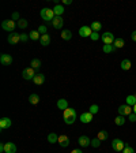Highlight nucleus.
I'll return each mask as SVG.
<instances>
[{
    "instance_id": "a19ab883",
    "label": "nucleus",
    "mask_w": 136,
    "mask_h": 153,
    "mask_svg": "<svg viewBox=\"0 0 136 153\" xmlns=\"http://www.w3.org/2000/svg\"><path fill=\"white\" fill-rule=\"evenodd\" d=\"M29 38H30V37L27 36V34H21V41H23V43H26Z\"/></svg>"
},
{
    "instance_id": "f8f14e48",
    "label": "nucleus",
    "mask_w": 136,
    "mask_h": 153,
    "mask_svg": "<svg viewBox=\"0 0 136 153\" xmlns=\"http://www.w3.org/2000/svg\"><path fill=\"white\" fill-rule=\"evenodd\" d=\"M93 117H94V115L91 114V112H83L79 119H80L82 123H86V125H87V123H90V122L93 120Z\"/></svg>"
},
{
    "instance_id": "f3484780",
    "label": "nucleus",
    "mask_w": 136,
    "mask_h": 153,
    "mask_svg": "<svg viewBox=\"0 0 136 153\" xmlns=\"http://www.w3.org/2000/svg\"><path fill=\"white\" fill-rule=\"evenodd\" d=\"M120 67H121V70H124V71H128V70H131V67H132V63H131L129 59H124V60L120 63Z\"/></svg>"
},
{
    "instance_id": "c756f323",
    "label": "nucleus",
    "mask_w": 136,
    "mask_h": 153,
    "mask_svg": "<svg viewBox=\"0 0 136 153\" xmlns=\"http://www.w3.org/2000/svg\"><path fill=\"white\" fill-rule=\"evenodd\" d=\"M29 37H30V40H33V41H37V40L41 38V34L38 33V30H31Z\"/></svg>"
},
{
    "instance_id": "c9c22d12",
    "label": "nucleus",
    "mask_w": 136,
    "mask_h": 153,
    "mask_svg": "<svg viewBox=\"0 0 136 153\" xmlns=\"http://www.w3.org/2000/svg\"><path fill=\"white\" fill-rule=\"evenodd\" d=\"M47 32H48V29H47V26L45 25H39V28H38V33L42 36V34H47Z\"/></svg>"
},
{
    "instance_id": "4be33fe9",
    "label": "nucleus",
    "mask_w": 136,
    "mask_h": 153,
    "mask_svg": "<svg viewBox=\"0 0 136 153\" xmlns=\"http://www.w3.org/2000/svg\"><path fill=\"white\" fill-rule=\"evenodd\" d=\"M90 28H91V30L93 32H95V33H98L102 29V23L101 22H98V21H95V22H91V25H90Z\"/></svg>"
},
{
    "instance_id": "ddd939ff",
    "label": "nucleus",
    "mask_w": 136,
    "mask_h": 153,
    "mask_svg": "<svg viewBox=\"0 0 136 153\" xmlns=\"http://www.w3.org/2000/svg\"><path fill=\"white\" fill-rule=\"evenodd\" d=\"M4 153H16V145L14 142L4 144Z\"/></svg>"
},
{
    "instance_id": "20e7f679",
    "label": "nucleus",
    "mask_w": 136,
    "mask_h": 153,
    "mask_svg": "<svg viewBox=\"0 0 136 153\" xmlns=\"http://www.w3.org/2000/svg\"><path fill=\"white\" fill-rule=\"evenodd\" d=\"M112 148H113V150H116V152H122V150L125 149V142L120 138H116L112 141Z\"/></svg>"
},
{
    "instance_id": "a211bd4d",
    "label": "nucleus",
    "mask_w": 136,
    "mask_h": 153,
    "mask_svg": "<svg viewBox=\"0 0 136 153\" xmlns=\"http://www.w3.org/2000/svg\"><path fill=\"white\" fill-rule=\"evenodd\" d=\"M53 12L56 17H61V15L64 14V7H63V4H56L53 7Z\"/></svg>"
},
{
    "instance_id": "dca6fc26",
    "label": "nucleus",
    "mask_w": 136,
    "mask_h": 153,
    "mask_svg": "<svg viewBox=\"0 0 136 153\" xmlns=\"http://www.w3.org/2000/svg\"><path fill=\"white\" fill-rule=\"evenodd\" d=\"M64 25V21H63V17H54V19L52 21V26L54 29H61Z\"/></svg>"
},
{
    "instance_id": "5701e85b",
    "label": "nucleus",
    "mask_w": 136,
    "mask_h": 153,
    "mask_svg": "<svg viewBox=\"0 0 136 153\" xmlns=\"http://www.w3.org/2000/svg\"><path fill=\"white\" fill-rule=\"evenodd\" d=\"M61 38L65 40V41L71 40L72 38V32H71V30H68V29H64V30L61 32Z\"/></svg>"
},
{
    "instance_id": "cd10ccee",
    "label": "nucleus",
    "mask_w": 136,
    "mask_h": 153,
    "mask_svg": "<svg viewBox=\"0 0 136 153\" xmlns=\"http://www.w3.org/2000/svg\"><path fill=\"white\" fill-rule=\"evenodd\" d=\"M102 51H104L105 54H112V52H115L116 48L112 44H105L104 46H102Z\"/></svg>"
},
{
    "instance_id": "b1692460",
    "label": "nucleus",
    "mask_w": 136,
    "mask_h": 153,
    "mask_svg": "<svg viewBox=\"0 0 136 153\" xmlns=\"http://www.w3.org/2000/svg\"><path fill=\"white\" fill-rule=\"evenodd\" d=\"M29 103L31 104V105H36V104H38L39 103V96L37 94V93H33V94H30Z\"/></svg>"
},
{
    "instance_id": "37998d69",
    "label": "nucleus",
    "mask_w": 136,
    "mask_h": 153,
    "mask_svg": "<svg viewBox=\"0 0 136 153\" xmlns=\"http://www.w3.org/2000/svg\"><path fill=\"white\" fill-rule=\"evenodd\" d=\"M71 3H72L71 0H63V6H69Z\"/></svg>"
},
{
    "instance_id": "f03ea898",
    "label": "nucleus",
    "mask_w": 136,
    "mask_h": 153,
    "mask_svg": "<svg viewBox=\"0 0 136 153\" xmlns=\"http://www.w3.org/2000/svg\"><path fill=\"white\" fill-rule=\"evenodd\" d=\"M39 15H41V18L45 22H50V23H52V21H53L54 17H56L53 12V8H42L41 12H39Z\"/></svg>"
},
{
    "instance_id": "c85d7f7f",
    "label": "nucleus",
    "mask_w": 136,
    "mask_h": 153,
    "mask_svg": "<svg viewBox=\"0 0 136 153\" xmlns=\"http://www.w3.org/2000/svg\"><path fill=\"white\" fill-rule=\"evenodd\" d=\"M115 123H116V126H124L125 125V116H121V115L116 116Z\"/></svg>"
},
{
    "instance_id": "2f4dec72",
    "label": "nucleus",
    "mask_w": 136,
    "mask_h": 153,
    "mask_svg": "<svg viewBox=\"0 0 136 153\" xmlns=\"http://www.w3.org/2000/svg\"><path fill=\"white\" fill-rule=\"evenodd\" d=\"M30 67H33L34 68V70H36V68H39L41 67V59H33L31 60V64H30Z\"/></svg>"
},
{
    "instance_id": "9d476101",
    "label": "nucleus",
    "mask_w": 136,
    "mask_h": 153,
    "mask_svg": "<svg viewBox=\"0 0 136 153\" xmlns=\"http://www.w3.org/2000/svg\"><path fill=\"white\" fill-rule=\"evenodd\" d=\"M78 144L82 148H87V146H91V139L87 137V135H80L78 138Z\"/></svg>"
},
{
    "instance_id": "2eb2a0df",
    "label": "nucleus",
    "mask_w": 136,
    "mask_h": 153,
    "mask_svg": "<svg viewBox=\"0 0 136 153\" xmlns=\"http://www.w3.org/2000/svg\"><path fill=\"white\" fill-rule=\"evenodd\" d=\"M11 125H12V122H11L10 117H1V119H0V128H1V130L10 128Z\"/></svg>"
},
{
    "instance_id": "393cba45",
    "label": "nucleus",
    "mask_w": 136,
    "mask_h": 153,
    "mask_svg": "<svg viewBox=\"0 0 136 153\" xmlns=\"http://www.w3.org/2000/svg\"><path fill=\"white\" fill-rule=\"evenodd\" d=\"M124 45H125V41H124V38H116L115 43H113V46H115L116 49H120V48H122Z\"/></svg>"
},
{
    "instance_id": "6e6552de",
    "label": "nucleus",
    "mask_w": 136,
    "mask_h": 153,
    "mask_svg": "<svg viewBox=\"0 0 136 153\" xmlns=\"http://www.w3.org/2000/svg\"><path fill=\"white\" fill-rule=\"evenodd\" d=\"M93 34V30H91V28L90 26H82V28L79 29V36L83 37V38H87V37H90Z\"/></svg>"
},
{
    "instance_id": "79ce46f5",
    "label": "nucleus",
    "mask_w": 136,
    "mask_h": 153,
    "mask_svg": "<svg viewBox=\"0 0 136 153\" xmlns=\"http://www.w3.org/2000/svg\"><path fill=\"white\" fill-rule=\"evenodd\" d=\"M131 37H132V40H133V41H135V43H136V30H133V32L131 33Z\"/></svg>"
},
{
    "instance_id": "0eeeda50",
    "label": "nucleus",
    "mask_w": 136,
    "mask_h": 153,
    "mask_svg": "<svg viewBox=\"0 0 136 153\" xmlns=\"http://www.w3.org/2000/svg\"><path fill=\"white\" fill-rule=\"evenodd\" d=\"M101 40L104 41V45L105 44H112L113 45V43H115V36H113V33H110V32H106V33H104L102 36H101Z\"/></svg>"
},
{
    "instance_id": "f257e3e1",
    "label": "nucleus",
    "mask_w": 136,
    "mask_h": 153,
    "mask_svg": "<svg viewBox=\"0 0 136 153\" xmlns=\"http://www.w3.org/2000/svg\"><path fill=\"white\" fill-rule=\"evenodd\" d=\"M63 117L65 125H74L76 120V111L74 108H67L65 111H63Z\"/></svg>"
},
{
    "instance_id": "a18cd8bd",
    "label": "nucleus",
    "mask_w": 136,
    "mask_h": 153,
    "mask_svg": "<svg viewBox=\"0 0 136 153\" xmlns=\"http://www.w3.org/2000/svg\"><path fill=\"white\" fill-rule=\"evenodd\" d=\"M0 152L4 153V144H0Z\"/></svg>"
},
{
    "instance_id": "ea45409f",
    "label": "nucleus",
    "mask_w": 136,
    "mask_h": 153,
    "mask_svg": "<svg viewBox=\"0 0 136 153\" xmlns=\"http://www.w3.org/2000/svg\"><path fill=\"white\" fill-rule=\"evenodd\" d=\"M128 120L132 122V123H135V122H136V114H133V112H132V114L128 116Z\"/></svg>"
},
{
    "instance_id": "49530a36",
    "label": "nucleus",
    "mask_w": 136,
    "mask_h": 153,
    "mask_svg": "<svg viewBox=\"0 0 136 153\" xmlns=\"http://www.w3.org/2000/svg\"><path fill=\"white\" fill-rule=\"evenodd\" d=\"M132 111H133V114H136V104H135V105H133V107H132Z\"/></svg>"
},
{
    "instance_id": "aec40b11",
    "label": "nucleus",
    "mask_w": 136,
    "mask_h": 153,
    "mask_svg": "<svg viewBox=\"0 0 136 153\" xmlns=\"http://www.w3.org/2000/svg\"><path fill=\"white\" fill-rule=\"evenodd\" d=\"M57 108L59 109H61V111H65L67 108H69L68 107V101L65 99H60L57 101Z\"/></svg>"
},
{
    "instance_id": "473e14b6",
    "label": "nucleus",
    "mask_w": 136,
    "mask_h": 153,
    "mask_svg": "<svg viewBox=\"0 0 136 153\" xmlns=\"http://www.w3.org/2000/svg\"><path fill=\"white\" fill-rule=\"evenodd\" d=\"M16 25H18V28H19V29H26V28H27V25H29V23H27V21H26V19L21 18L18 22H16Z\"/></svg>"
},
{
    "instance_id": "39448f33",
    "label": "nucleus",
    "mask_w": 136,
    "mask_h": 153,
    "mask_svg": "<svg viewBox=\"0 0 136 153\" xmlns=\"http://www.w3.org/2000/svg\"><path fill=\"white\" fill-rule=\"evenodd\" d=\"M22 77H23V79H26V81H30V79H33L34 77H36V71H34V68H33V67L25 68V70L22 71Z\"/></svg>"
},
{
    "instance_id": "4c0bfd02",
    "label": "nucleus",
    "mask_w": 136,
    "mask_h": 153,
    "mask_svg": "<svg viewBox=\"0 0 136 153\" xmlns=\"http://www.w3.org/2000/svg\"><path fill=\"white\" fill-rule=\"evenodd\" d=\"M11 19H12L14 22H18L19 19H21V18H19V14H18V12H12V17H11Z\"/></svg>"
},
{
    "instance_id": "c03bdc74",
    "label": "nucleus",
    "mask_w": 136,
    "mask_h": 153,
    "mask_svg": "<svg viewBox=\"0 0 136 153\" xmlns=\"http://www.w3.org/2000/svg\"><path fill=\"white\" fill-rule=\"evenodd\" d=\"M71 153H83V152H82V149H74Z\"/></svg>"
},
{
    "instance_id": "72a5a7b5",
    "label": "nucleus",
    "mask_w": 136,
    "mask_h": 153,
    "mask_svg": "<svg viewBox=\"0 0 136 153\" xmlns=\"http://www.w3.org/2000/svg\"><path fill=\"white\" fill-rule=\"evenodd\" d=\"M98 111H99V107H98L97 104H93V105H90L89 112H91L93 115H95V114H98Z\"/></svg>"
},
{
    "instance_id": "4468645a",
    "label": "nucleus",
    "mask_w": 136,
    "mask_h": 153,
    "mask_svg": "<svg viewBox=\"0 0 136 153\" xmlns=\"http://www.w3.org/2000/svg\"><path fill=\"white\" fill-rule=\"evenodd\" d=\"M59 145L61 146V148H67L68 145H69V138H68V135L63 134V135H59Z\"/></svg>"
},
{
    "instance_id": "f704fd0d",
    "label": "nucleus",
    "mask_w": 136,
    "mask_h": 153,
    "mask_svg": "<svg viewBox=\"0 0 136 153\" xmlns=\"http://www.w3.org/2000/svg\"><path fill=\"white\" fill-rule=\"evenodd\" d=\"M101 142H102V141H99L98 138H94V139H91V146H93V148H99Z\"/></svg>"
},
{
    "instance_id": "de8ad7c7",
    "label": "nucleus",
    "mask_w": 136,
    "mask_h": 153,
    "mask_svg": "<svg viewBox=\"0 0 136 153\" xmlns=\"http://www.w3.org/2000/svg\"><path fill=\"white\" fill-rule=\"evenodd\" d=\"M135 99H136V94H135Z\"/></svg>"
},
{
    "instance_id": "412c9836",
    "label": "nucleus",
    "mask_w": 136,
    "mask_h": 153,
    "mask_svg": "<svg viewBox=\"0 0 136 153\" xmlns=\"http://www.w3.org/2000/svg\"><path fill=\"white\" fill-rule=\"evenodd\" d=\"M39 41H41V45H44V46H48L50 44V36L49 34H42L41 36V38H39Z\"/></svg>"
},
{
    "instance_id": "7ed1b4c3",
    "label": "nucleus",
    "mask_w": 136,
    "mask_h": 153,
    "mask_svg": "<svg viewBox=\"0 0 136 153\" xmlns=\"http://www.w3.org/2000/svg\"><path fill=\"white\" fill-rule=\"evenodd\" d=\"M15 26H18V25H16V22H14L12 19H6V21L1 22V28H3L6 32L14 33Z\"/></svg>"
},
{
    "instance_id": "a878e982",
    "label": "nucleus",
    "mask_w": 136,
    "mask_h": 153,
    "mask_svg": "<svg viewBox=\"0 0 136 153\" xmlns=\"http://www.w3.org/2000/svg\"><path fill=\"white\" fill-rule=\"evenodd\" d=\"M107 137H109V134H107L106 130H101V131H98V134H97V138L99 139V141H106Z\"/></svg>"
},
{
    "instance_id": "1a4fd4ad",
    "label": "nucleus",
    "mask_w": 136,
    "mask_h": 153,
    "mask_svg": "<svg viewBox=\"0 0 136 153\" xmlns=\"http://www.w3.org/2000/svg\"><path fill=\"white\" fill-rule=\"evenodd\" d=\"M7 40H8V44H11V45H16V44L21 41V34H19V33H10Z\"/></svg>"
},
{
    "instance_id": "423d86ee",
    "label": "nucleus",
    "mask_w": 136,
    "mask_h": 153,
    "mask_svg": "<svg viewBox=\"0 0 136 153\" xmlns=\"http://www.w3.org/2000/svg\"><path fill=\"white\" fill-rule=\"evenodd\" d=\"M118 115H121V116H129V115L132 114V107H129V105H127V104H124V105H120L118 107Z\"/></svg>"
},
{
    "instance_id": "7c9ffc66",
    "label": "nucleus",
    "mask_w": 136,
    "mask_h": 153,
    "mask_svg": "<svg viewBox=\"0 0 136 153\" xmlns=\"http://www.w3.org/2000/svg\"><path fill=\"white\" fill-rule=\"evenodd\" d=\"M48 141H49L50 144H56L59 142V135L54 134V133H50L49 135H48Z\"/></svg>"
},
{
    "instance_id": "6ab92c4d",
    "label": "nucleus",
    "mask_w": 136,
    "mask_h": 153,
    "mask_svg": "<svg viewBox=\"0 0 136 153\" xmlns=\"http://www.w3.org/2000/svg\"><path fill=\"white\" fill-rule=\"evenodd\" d=\"M33 82H34L36 85H42L44 82H45V75L44 74H36V77L33 78Z\"/></svg>"
},
{
    "instance_id": "e433bc0d",
    "label": "nucleus",
    "mask_w": 136,
    "mask_h": 153,
    "mask_svg": "<svg viewBox=\"0 0 136 153\" xmlns=\"http://www.w3.org/2000/svg\"><path fill=\"white\" fill-rule=\"evenodd\" d=\"M122 153H135V149L132 146H125V149L122 150Z\"/></svg>"
},
{
    "instance_id": "bb28decb",
    "label": "nucleus",
    "mask_w": 136,
    "mask_h": 153,
    "mask_svg": "<svg viewBox=\"0 0 136 153\" xmlns=\"http://www.w3.org/2000/svg\"><path fill=\"white\" fill-rule=\"evenodd\" d=\"M125 101H127V105H129V107H133V105H135V104H136L135 94H129V96H127Z\"/></svg>"
},
{
    "instance_id": "58836bf2",
    "label": "nucleus",
    "mask_w": 136,
    "mask_h": 153,
    "mask_svg": "<svg viewBox=\"0 0 136 153\" xmlns=\"http://www.w3.org/2000/svg\"><path fill=\"white\" fill-rule=\"evenodd\" d=\"M90 38L93 40V41H97V40H99V34H98V33H95V32H93V34L90 36Z\"/></svg>"
},
{
    "instance_id": "9b49d317",
    "label": "nucleus",
    "mask_w": 136,
    "mask_h": 153,
    "mask_svg": "<svg viewBox=\"0 0 136 153\" xmlns=\"http://www.w3.org/2000/svg\"><path fill=\"white\" fill-rule=\"evenodd\" d=\"M0 63L3 66H10L12 63V56L8 54H1L0 55Z\"/></svg>"
}]
</instances>
